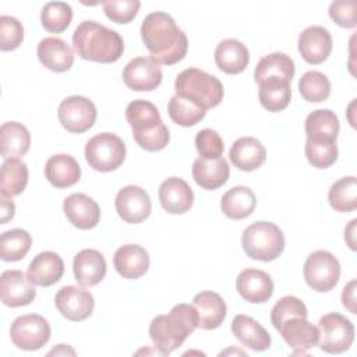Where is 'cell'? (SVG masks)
<instances>
[{"instance_id":"17","label":"cell","mask_w":357,"mask_h":357,"mask_svg":"<svg viewBox=\"0 0 357 357\" xmlns=\"http://www.w3.org/2000/svg\"><path fill=\"white\" fill-rule=\"evenodd\" d=\"M63 211L68 222L81 230L93 229L100 220L99 205L96 201L82 192H74L66 197Z\"/></svg>"},{"instance_id":"33","label":"cell","mask_w":357,"mask_h":357,"mask_svg":"<svg viewBox=\"0 0 357 357\" xmlns=\"http://www.w3.org/2000/svg\"><path fill=\"white\" fill-rule=\"evenodd\" d=\"M258 86L259 103L268 112H280L289 106L291 98L290 81L278 77H269L258 82Z\"/></svg>"},{"instance_id":"13","label":"cell","mask_w":357,"mask_h":357,"mask_svg":"<svg viewBox=\"0 0 357 357\" xmlns=\"http://www.w3.org/2000/svg\"><path fill=\"white\" fill-rule=\"evenodd\" d=\"M283 340L289 344L294 354H305V351L317 346L319 339L318 326L307 321L305 317H289L276 328Z\"/></svg>"},{"instance_id":"16","label":"cell","mask_w":357,"mask_h":357,"mask_svg":"<svg viewBox=\"0 0 357 357\" xmlns=\"http://www.w3.org/2000/svg\"><path fill=\"white\" fill-rule=\"evenodd\" d=\"M162 68L151 57H135L123 70V81L132 91H153L162 82Z\"/></svg>"},{"instance_id":"8","label":"cell","mask_w":357,"mask_h":357,"mask_svg":"<svg viewBox=\"0 0 357 357\" xmlns=\"http://www.w3.org/2000/svg\"><path fill=\"white\" fill-rule=\"evenodd\" d=\"M318 346L329 354H339L350 349L354 342V326L349 318L339 312H328L318 322Z\"/></svg>"},{"instance_id":"26","label":"cell","mask_w":357,"mask_h":357,"mask_svg":"<svg viewBox=\"0 0 357 357\" xmlns=\"http://www.w3.org/2000/svg\"><path fill=\"white\" fill-rule=\"evenodd\" d=\"M229 158L234 167L243 172L259 169L266 159V151L261 141L254 137H241L234 141L229 151Z\"/></svg>"},{"instance_id":"10","label":"cell","mask_w":357,"mask_h":357,"mask_svg":"<svg viewBox=\"0 0 357 357\" xmlns=\"http://www.w3.org/2000/svg\"><path fill=\"white\" fill-rule=\"evenodd\" d=\"M49 322L39 314H26L15 318L10 328V337L14 346L21 350H39L50 339Z\"/></svg>"},{"instance_id":"36","label":"cell","mask_w":357,"mask_h":357,"mask_svg":"<svg viewBox=\"0 0 357 357\" xmlns=\"http://www.w3.org/2000/svg\"><path fill=\"white\" fill-rule=\"evenodd\" d=\"M329 205L336 212H353L357 209V180L354 176H346L335 181L328 192Z\"/></svg>"},{"instance_id":"43","label":"cell","mask_w":357,"mask_h":357,"mask_svg":"<svg viewBox=\"0 0 357 357\" xmlns=\"http://www.w3.org/2000/svg\"><path fill=\"white\" fill-rule=\"evenodd\" d=\"M195 148L202 159H219L223 155L225 145L220 135L212 128H204L195 135Z\"/></svg>"},{"instance_id":"12","label":"cell","mask_w":357,"mask_h":357,"mask_svg":"<svg viewBox=\"0 0 357 357\" xmlns=\"http://www.w3.org/2000/svg\"><path fill=\"white\" fill-rule=\"evenodd\" d=\"M54 304L66 319L79 322L92 315L95 300L93 296L82 287L64 286L57 291Z\"/></svg>"},{"instance_id":"34","label":"cell","mask_w":357,"mask_h":357,"mask_svg":"<svg viewBox=\"0 0 357 357\" xmlns=\"http://www.w3.org/2000/svg\"><path fill=\"white\" fill-rule=\"evenodd\" d=\"M294 71H296V67H294L293 59L286 53L275 52L264 56L258 61L254 71V78L257 84L269 77H278L291 82V78L294 77Z\"/></svg>"},{"instance_id":"45","label":"cell","mask_w":357,"mask_h":357,"mask_svg":"<svg viewBox=\"0 0 357 357\" xmlns=\"http://www.w3.org/2000/svg\"><path fill=\"white\" fill-rule=\"evenodd\" d=\"M294 315L307 318L308 317L307 307L298 297L284 296L273 305V308L271 311V321L276 329L282 321H284L289 317H294Z\"/></svg>"},{"instance_id":"20","label":"cell","mask_w":357,"mask_h":357,"mask_svg":"<svg viewBox=\"0 0 357 357\" xmlns=\"http://www.w3.org/2000/svg\"><path fill=\"white\" fill-rule=\"evenodd\" d=\"M159 201L167 213L181 215L192 206L194 192L185 180L169 177L159 187Z\"/></svg>"},{"instance_id":"28","label":"cell","mask_w":357,"mask_h":357,"mask_svg":"<svg viewBox=\"0 0 357 357\" xmlns=\"http://www.w3.org/2000/svg\"><path fill=\"white\" fill-rule=\"evenodd\" d=\"M215 63L226 74H240L250 63V52L237 39H223L215 49Z\"/></svg>"},{"instance_id":"41","label":"cell","mask_w":357,"mask_h":357,"mask_svg":"<svg viewBox=\"0 0 357 357\" xmlns=\"http://www.w3.org/2000/svg\"><path fill=\"white\" fill-rule=\"evenodd\" d=\"M73 20V8L64 1H49L40 13L42 26L47 32L60 33L68 28Z\"/></svg>"},{"instance_id":"46","label":"cell","mask_w":357,"mask_h":357,"mask_svg":"<svg viewBox=\"0 0 357 357\" xmlns=\"http://www.w3.org/2000/svg\"><path fill=\"white\" fill-rule=\"evenodd\" d=\"M103 11L109 20L117 24H128L132 21L141 7L138 0H107L102 1Z\"/></svg>"},{"instance_id":"22","label":"cell","mask_w":357,"mask_h":357,"mask_svg":"<svg viewBox=\"0 0 357 357\" xmlns=\"http://www.w3.org/2000/svg\"><path fill=\"white\" fill-rule=\"evenodd\" d=\"M106 259L93 248L81 250L73 261L75 280L84 287H92L103 280L106 275Z\"/></svg>"},{"instance_id":"31","label":"cell","mask_w":357,"mask_h":357,"mask_svg":"<svg viewBox=\"0 0 357 357\" xmlns=\"http://www.w3.org/2000/svg\"><path fill=\"white\" fill-rule=\"evenodd\" d=\"M257 206V198L251 188L236 185L227 190L220 199V209L229 218L241 220L250 216Z\"/></svg>"},{"instance_id":"9","label":"cell","mask_w":357,"mask_h":357,"mask_svg":"<svg viewBox=\"0 0 357 357\" xmlns=\"http://www.w3.org/2000/svg\"><path fill=\"white\" fill-rule=\"evenodd\" d=\"M305 283L318 293L332 290L340 278V264L337 258L325 250L311 252L303 268Z\"/></svg>"},{"instance_id":"27","label":"cell","mask_w":357,"mask_h":357,"mask_svg":"<svg viewBox=\"0 0 357 357\" xmlns=\"http://www.w3.org/2000/svg\"><path fill=\"white\" fill-rule=\"evenodd\" d=\"M231 332L241 344L254 351H264L271 347V335L250 315H236L231 321Z\"/></svg>"},{"instance_id":"30","label":"cell","mask_w":357,"mask_h":357,"mask_svg":"<svg viewBox=\"0 0 357 357\" xmlns=\"http://www.w3.org/2000/svg\"><path fill=\"white\" fill-rule=\"evenodd\" d=\"M229 176L230 167L225 158L212 160L198 158L192 163V177L201 188L216 190L229 180Z\"/></svg>"},{"instance_id":"6","label":"cell","mask_w":357,"mask_h":357,"mask_svg":"<svg viewBox=\"0 0 357 357\" xmlns=\"http://www.w3.org/2000/svg\"><path fill=\"white\" fill-rule=\"evenodd\" d=\"M241 245L251 259L269 262L283 252L284 236L275 223L259 220L245 227L241 236Z\"/></svg>"},{"instance_id":"15","label":"cell","mask_w":357,"mask_h":357,"mask_svg":"<svg viewBox=\"0 0 357 357\" xmlns=\"http://www.w3.org/2000/svg\"><path fill=\"white\" fill-rule=\"evenodd\" d=\"M0 296L4 305L17 308L31 304L36 297V290L26 273L10 269L0 276Z\"/></svg>"},{"instance_id":"23","label":"cell","mask_w":357,"mask_h":357,"mask_svg":"<svg viewBox=\"0 0 357 357\" xmlns=\"http://www.w3.org/2000/svg\"><path fill=\"white\" fill-rule=\"evenodd\" d=\"M64 273V262L61 257L53 251L39 252L29 264L28 279L40 287H49L57 283Z\"/></svg>"},{"instance_id":"4","label":"cell","mask_w":357,"mask_h":357,"mask_svg":"<svg viewBox=\"0 0 357 357\" xmlns=\"http://www.w3.org/2000/svg\"><path fill=\"white\" fill-rule=\"evenodd\" d=\"M126 119L132 130L135 142L145 151L163 149L169 141V128L160 119L158 107L145 99H135L126 107Z\"/></svg>"},{"instance_id":"35","label":"cell","mask_w":357,"mask_h":357,"mask_svg":"<svg viewBox=\"0 0 357 357\" xmlns=\"http://www.w3.org/2000/svg\"><path fill=\"white\" fill-rule=\"evenodd\" d=\"M28 184V167L20 159H7L1 165L0 192L7 197L20 195Z\"/></svg>"},{"instance_id":"39","label":"cell","mask_w":357,"mask_h":357,"mask_svg":"<svg viewBox=\"0 0 357 357\" xmlns=\"http://www.w3.org/2000/svg\"><path fill=\"white\" fill-rule=\"evenodd\" d=\"M32 244L31 234L24 229H11L0 237V258L6 262L21 261Z\"/></svg>"},{"instance_id":"47","label":"cell","mask_w":357,"mask_h":357,"mask_svg":"<svg viewBox=\"0 0 357 357\" xmlns=\"http://www.w3.org/2000/svg\"><path fill=\"white\" fill-rule=\"evenodd\" d=\"M356 1H333L329 6V17L342 28H354L357 25Z\"/></svg>"},{"instance_id":"50","label":"cell","mask_w":357,"mask_h":357,"mask_svg":"<svg viewBox=\"0 0 357 357\" xmlns=\"http://www.w3.org/2000/svg\"><path fill=\"white\" fill-rule=\"evenodd\" d=\"M356 223H357V219H353L349 223V226L344 229V241L353 251H356Z\"/></svg>"},{"instance_id":"1","label":"cell","mask_w":357,"mask_h":357,"mask_svg":"<svg viewBox=\"0 0 357 357\" xmlns=\"http://www.w3.org/2000/svg\"><path fill=\"white\" fill-rule=\"evenodd\" d=\"M139 32L151 59L158 64L172 66L181 61L187 54V35L167 13L153 11L148 14L142 20Z\"/></svg>"},{"instance_id":"14","label":"cell","mask_w":357,"mask_h":357,"mask_svg":"<svg viewBox=\"0 0 357 357\" xmlns=\"http://www.w3.org/2000/svg\"><path fill=\"white\" fill-rule=\"evenodd\" d=\"M114 206L117 215L127 223L135 225L145 220L152 209L148 192L138 185H126L119 190Z\"/></svg>"},{"instance_id":"49","label":"cell","mask_w":357,"mask_h":357,"mask_svg":"<svg viewBox=\"0 0 357 357\" xmlns=\"http://www.w3.org/2000/svg\"><path fill=\"white\" fill-rule=\"evenodd\" d=\"M0 204H1V225H6L10 219L14 218V213H15V205L13 202V198L11 197H7V195H3L1 194V198H0Z\"/></svg>"},{"instance_id":"11","label":"cell","mask_w":357,"mask_h":357,"mask_svg":"<svg viewBox=\"0 0 357 357\" xmlns=\"http://www.w3.org/2000/svg\"><path fill=\"white\" fill-rule=\"evenodd\" d=\"M96 106L85 96L73 95L61 100L57 117L60 124L70 132L81 134L88 131L96 121Z\"/></svg>"},{"instance_id":"38","label":"cell","mask_w":357,"mask_h":357,"mask_svg":"<svg viewBox=\"0 0 357 357\" xmlns=\"http://www.w3.org/2000/svg\"><path fill=\"white\" fill-rule=\"evenodd\" d=\"M167 113L176 124L181 127H191L205 117L206 110L194 100L176 93L167 103Z\"/></svg>"},{"instance_id":"19","label":"cell","mask_w":357,"mask_h":357,"mask_svg":"<svg viewBox=\"0 0 357 357\" xmlns=\"http://www.w3.org/2000/svg\"><path fill=\"white\" fill-rule=\"evenodd\" d=\"M236 289L245 301L262 304L273 294V280L266 272L248 268L238 273L236 279Z\"/></svg>"},{"instance_id":"24","label":"cell","mask_w":357,"mask_h":357,"mask_svg":"<svg viewBox=\"0 0 357 357\" xmlns=\"http://www.w3.org/2000/svg\"><path fill=\"white\" fill-rule=\"evenodd\" d=\"M116 272L124 279H138L149 268L148 251L138 244H126L116 250L113 257Z\"/></svg>"},{"instance_id":"2","label":"cell","mask_w":357,"mask_h":357,"mask_svg":"<svg viewBox=\"0 0 357 357\" xmlns=\"http://www.w3.org/2000/svg\"><path fill=\"white\" fill-rule=\"evenodd\" d=\"M198 328V312L194 305L176 304L169 314L155 317L149 324V336L156 350L167 356L178 349Z\"/></svg>"},{"instance_id":"29","label":"cell","mask_w":357,"mask_h":357,"mask_svg":"<svg viewBox=\"0 0 357 357\" xmlns=\"http://www.w3.org/2000/svg\"><path fill=\"white\" fill-rule=\"evenodd\" d=\"M45 176L56 188H67L78 183L81 167L71 155L57 153L47 159L45 165Z\"/></svg>"},{"instance_id":"48","label":"cell","mask_w":357,"mask_h":357,"mask_svg":"<svg viewBox=\"0 0 357 357\" xmlns=\"http://www.w3.org/2000/svg\"><path fill=\"white\" fill-rule=\"evenodd\" d=\"M356 284H357V282H356V279H353L343 287V291H342V304L351 314H357V310H356Z\"/></svg>"},{"instance_id":"40","label":"cell","mask_w":357,"mask_h":357,"mask_svg":"<svg viewBox=\"0 0 357 357\" xmlns=\"http://www.w3.org/2000/svg\"><path fill=\"white\" fill-rule=\"evenodd\" d=\"M304 127L307 137H328L336 139L340 124L335 112L329 109H318L307 116Z\"/></svg>"},{"instance_id":"42","label":"cell","mask_w":357,"mask_h":357,"mask_svg":"<svg viewBox=\"0 0 357 357\" xmlns=\"http://www.w3.org/2000/svg\"><path fill=\"white\" fill-rule=\"evenodd\" d=\"M298 91L307 102L319 103L329 98L331 82L321 71H307L298 81Z\"/></svg>"},{"instance_id":"3","label":"cell","mask_w":357,"mask_h":357,"mask_svg":"<svg viewBox=\"0 0 357 357\" xmlns=\"http://www.w3.org/2000/svg\"><path fill=\"white\" fill-rule=\"evenodd\" d=\"M73 45L81 59L96 63H114L124 52L120 33L96 21H82L73 33Z\"/></svg>"},{"instance_id":"5","label":"cell","mask_w":357,"mask_h":357,"mask_svg":"<svg viewBox=\"0 0 357 357\" xmlns=\"http://www.w3.org/2000/svg\"><path fill=\"white\" fill-rule=\"evenodd\" d=\"M174 89L177 95L194 100L205 110L216 107L225 95L223 85L215 75L192 67L183 70L176 77Z\"/></svg>"},{"instance_id":"7","label":"cell","mask_w":357,"mask_h":357,"mask_svg":"<svg viewBox=\"0 0 357 357\" xmlns=\"http://www.w3.org/2000/svg\"><path fill=\"white\" fill-rule=\"evenodd\" d=\"M85 159L98 172H112L121 166L126 159V144L112 132H100L92 137L85 145Z\"/></svg>"},{"instance_id":"21","label":"cell","mask_w":357,"mask_h":357,"mask_svg":"<svg viewBox=\"0 0 357 357\" xmlns=\"http://www.w3.org/2000/svg\"><path fill=\"white\" fill-rule=\"evenodd\" d=\"M36 54L42 66L54 73L68 71L74 64V53L61 38L47 36L38 43Z\"/></svg>"},{"instance_id":"37","label":"cell","mask_w":357,"mask_h":357,"mask_svg":"<svg viewBox=\"0 0 357 357\" xmlns=\"http://www.w3.org/2000/svg\"><path fill=\"white\" fill-rule=\"evenodd\" d=\"M304 151L307 160L317 169H328L337 159V145L333 138L307 137Z\"/></svg>"},{"instance_id":"18","label":"cell","mask_w":357,"mask_h":357,"mask_svg":"<svg viewBox=\"0 0 357 357\" xmlns=\"http://www.w3.org/2000/svg\"><path fill=\"white\" fill-rule=\"evenodd\" d=\"M298 52L310 64L324 63L332 52V36L321 25L307 26L298 36Z\"/></svg>"},{"instance_id":"51","label":"cell","mask_w":357,"mask_h":357,"mask_svg":"<svg viewBox=\"0 0 357 357\" xmlns=\"http://www.w3.org/2000/svg\"><path fill=\"white\" fill-rule=\"evenodd\" d=\"M68 344H57V349H53L49 354H67V353H70V354H75V351L73 350V349H70V347H67Z\"/></svg>"},{"instance_id":"32","label":"cell","mask_w":357,"mask_h":357,"mask_svg":"<svg viewBox=\"0 0 357 357\" xmlns=\"http://www.w3.org/2000/svg\"><path fill=\"white\" fill-rule=\"evenodd\" d=\"M1 156L7 159H18L24 156L31 146V134L28 128L17 121H7L0 128Z\"/></svg>"},{"instance_id":"25","label":"cell","mask_w":357,"mask_h":357,"mask_svg":"<svg viewBox=\"0 0 357 357\" xmlns=\"http://www.w3.org/2000/svg\"><path fill=\"white\" fill-rule=\"evenodd\" d=\"M192 305L198 312V328L212 331L219 328L226 318V304L223 298L211 290H204L194 296Z\"/></svg>"},{"instance_id":"44","label":"cell","mask_w":357,"mask_h":357,"mask_svg":"<svg viewBox=\"0 0 357 357\" xmlns=\"http://www.w3.org/2000/svg\"><path fill=\"white\" fill-rule=\"evenodd\" d=\"M24 40V26L22 24L11 17H0V49L3 52H10L17 49Z\"/></svg>"}]
</instances>
